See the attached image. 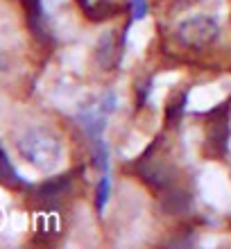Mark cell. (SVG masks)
I'll return each instance as SVG.
<instances>
[{"mask_svg": "<svg viewBox=\"0 0 231 249\" xmlns=\"http://www.w3.org/2000/svg\"><path fill=\"white\" fill-rule=\"evenodd\" d=\"M14 143L20 157L16 168L25 179H39V175L59 172L66 165V145L46 123H27L18 127Z\"/></svg>", "mask_w": 231, "mask_h": 249, "instance_id": "cell-1", "label": "cell"}, {"mask_svg": "<svg viewBox=\"0 0 231 249\" xmlns=\"http://www.w3.org/2000/svg\"><path fill=\"white\" fill-rule=\"evenodd\" d=\"M177 36L184 46L206 48L220 36V18L215 12H191L177 20Z\"/></svg>", "mask_w": 231, "mask_h": 249, "instance_id": "cell-2", "label": "cell"}, {"mask_svg": "<svg viewBox=\"0 0 231 249\" xmlns=\"http://www.w3.org/2000/svg\"><path fill=\"white\" fill-rule=\"evenodd\" d=\"M199 195L213 209L227 211L231 206V181L225 168L215 163H206L199 172Z\"/></svg>", "mask_w": 231, "mask_h": 249, "instance_id": "cell-3", "label": "cell"}, {"mask_svg": "<svg viewBox=\"0 0 231 249\" xmlns=\"http://www.w3.org/2000/svg\"><path fill=\"white\" fill-rule=\"evenodd\" d=\"M227 98V86L222 82H211V84L195 86L188 93V109L191 111H209L215 105H220Z\"/></svg>", "mask_w": 231, "mask_h": 249, "instance_id": "cell-4", "label": "cell"}, {"mask_svg": "<svg viewBox=\"0 0 231 249\" xmlns=\"http://www.w3.org/2000/svg\"><path fill=\"white\" fill-rule=\"evenodd\" d=\"M154 34V23L152 18H141L136 20L132 27H129V32H127V50L132 54H143V50L147 48L150 39H152Z\"/></svg>", "mask_w": 231, "mask_h": 249, "instance_id": "cell-5", "label": "cell"}, {"mask_svg": "<svg viewBox=\"0 0 231 249\" xmlns=\"http://www.w3.org/2000/svg\"><path fill=\"white\" fill-rule=\"evenodd\" d=\"M181 77L179 72H163V75H159L157 79H154L152 84V93H150V102H152L154 107H159V102L163 100V95L168 93V89H170L177 79Z\"/></svg>", "mask_w": 231, "mask_h": 249, "instance_id": "cell-6", "label": "cell"}, {"mask_svg": "<svg viewBox=\"0 0 231 249\" xmlns=\"http://www.w3.org/2000/svg\"><path fill=\"white\" fill-rule=\"evenodd\" d=\"M145 147H147V136L145 134H141V131H132L120 154H123V159H134V157H139Z\"/></svg>", "mask_w": 231, "mask_h": 249, "instance_id": "cell-7", "label": "cell"}, {"mask_svg": "<svg viewBox=\"0 0 231 249\" xmlns=\"http://www.w3.org/2000/svg\"><path fill=\"white\" fill-rule=\"evenodd\" d=\"M25 231H27V217H25V213H9L5 229L0 231V233H5V236H9V238H18V236H23Z\"/></svg>", "mask_w": 231, "mask_h": 249, "instance_id": "cell-8", "label": "cell"}, {"mask_svg": "<svg viewBox=\"0 0 231 249\" xmlns=\"http://www.w3.org/2000/svg\"><path fill=\"white\" fill-rule=\"evenodd\" d=\"M64 64L71 68V66H75L79 71V66L84 64V50L82 48H75V50H68L66 54H64Z\"/></svg>", "mask_w": 231, "mask_h": 249, "instance_id": "cell-9", "label": "cell"}, {"mask_svg": "<svg viewBox=\"0 0 231 249\" xmlns=\"http://www.w3.org/2000/svg\"><path fill=\"white\" fill-rule=\"evenodd\" d=\"M66 5H68V0H43V9L48 14H53V16H57Z\"/></svg>", "mask_w": 231, "mask_h": 249, "instance_id": "cell-10", "label": "cell"}]
</instances>
